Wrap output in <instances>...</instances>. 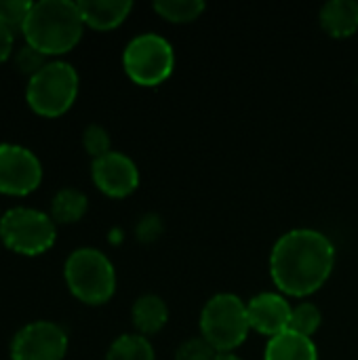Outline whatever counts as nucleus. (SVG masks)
I'll return each mask as SVG.
<instances>
[{"instance_id":"nucleus-1","label":"nucleus","mask_w":358,"mask_h":360,"mask_svg":"<svg viewBox=\"0 0 358 360\" xmlns=\"http://www.w3.org/2000/svg\"><path fill=\"white\" fill-rule=\"evenodd\" d=\"M335 247L319 230L295 228L283 234L270 253V276L283 295L306 297L331 276Z\"/></svg>"},{"instance_id":"nucleus-2","label":"nucleus","mask_w":358,"mask_h":360,"mask_svg":"<svg viewBox=\"0 0 358 360\" xmlns=\"http://www.w3.org/2000/svg\"><path fill=\"white\" fill-rule=\"evenodd\" d=\"M84 32V21L76 2L70 0H40L34 2L21 34L25 44L49 55H63L72 51Z\"/></svg>"},{"instance_id":"nucleus-3","label":"nucleus","mask_w":358,"mask_h":360,"mask_svg":"<svg viewBox=\"0 0 358 360\" xmlns=\"http://www.w3.org/2000/svg\"><path fill=\"white\" fill-rule=\"evenodd\" d=\"M63 276L70 293L87 306H101L110 302L116 291V270L112 262L91 247L70 253Z\"/></svg>"},{"instance_id":"nucleus-4","label":"nucleus","mask_w":358,"mask_h":360,"mask_svg":"<svg viewBox=\"0 0 358 360\" xmlns=\"http://www.w3.org/2000/svg\"><path fill=\"white\" fill-rule=\"evenodd\" d=\"M251 331L247 304L234 293L213 295L200 312V338L207 340L217 354H230L245 344Z\"/></svg>"},{"instance_id":"nucleus-5","label":"nucleus","mask_w":358,"mask_h":360,"mask_svg":"<svg viewBox=\"0 0 358 360\" xmlns=\"http://www.w3.org/2000/svg\"><path fill=\"white\" fill-rule=\"evenodd\" d=\"M78 95V74L65 61H49L36 76L27 80L25 99L32 112L44 118L65 114Z\"/></svg>"},{"instance_id":"nucleus-6","label":"nucleus","mask_w":358,"mask_h":360,"mask_svg":"<svg viewBox=\"0 0 358 360\" xmlns=\"http://www.w3.org/2000/svg\"><path fill=\"white\" fill-rule=\"evenodd\" d=\"M55 238L57 224L42 211L15 207L0 217V240L17 255H42L55 245Z\"/></svg>"},{"instance_id":"nucleus-7","label":"nucleus","mask_w":358,"mask_h":360,"mask_svg":"<svg viewBox=\"0 0 358 360\" xmlns=\"http://www.w3.org/2000/svg\"><path fill=\"white\" fill-rule=\"evenodd\" d=\"M122 68L135 84L158 86L173 74L175 68L173 44L154 32L139 34L124 46Z\"/></svg>"},{"instance_id":"nucleus-8","label":"nucleus","mask_w":358,"mask_h":360,"mask_svg":"<svg viewBox=\"0 0 358 360\" xmlns=\"http://www.w3.org/2000/svg\"><path fill=\"white\" fill-rule=\"evenodd\" d=\"M42 181V165L23 146L0 143V194L27 196Z\"/></svg>"},{"instance_id":"nucleus-9","label":"nucleus","mask_w":358,"mask_h":360,"mask_svg":"<svg viewBox=\"0 0 358 360\" xmlns=\"http://www.w3.org/2000/svg\"><path fill=\"white\" fill-rule=\"evenodd\" d=\"M68 352V333L51 321L25 325L11 344V360H63Z\"/></svg>"},{"instance_id":"nucleus-10","label":"nucleus","mask_w":358,"mask_h":360,"mask_svg":"<svg viewBox=\"0 0 358 360\" xmlns=\"http://www.w3.org/2000/svg\"><path fill=\"white\" fill-rule=\"evenodd\" d=\"M91 177L99 192L110 198H127L139 188V169L122 152H110L91 165Z\"/></svg>"},{"instance_id":"nucleus-11","label":"nucleus","mask_w":358,"mask_h":360,"mask_svg":"<svg viewBox=\"0 0 358 360\" xmlns=\"http://www.w3.org/2000/svg\"><path fill=\"white\" fill-rule=\"evenodd\" d=\"M291 310L293 306L281 293H260L247 304L251 329L270 340L289 331Z\"/></svg>"},{"instance_id":"nucleus-12","label":"nucleus","mask_w":358,"mask_h":360,"mask_svg":"<svg viewBox=\"0 0 358 360\" xmlns=\"http://www.w3.org/2000/svg\"><path fill=\"white\" fill-rule=\"evenodd\" d=\"M76 4L84 25L99 32L118 27L133 11L131 0H80Z\"/></svg>"},{"instance_id":"nucleus-13","label":"nucleus","mask_w":358,"mask_h":360,"mask_svg":"<svg viewBox=\"0 0 358 360\" xmlns=\"http://www.w3.org/2000/svg\"><path fill=\"white\" fill-rule=\"evenodd\" d=\"M131 321H133V327L137 329L139 335H143V338L156 335L169 323V308H167L165 300L158 295H152V293L141 295L133 304Z\"/></svg>"},{"instance_id":"nucleus-14","label":"nucleus","mask_w":358,"mask_h":360,"mask_svg":"<svg viewBox=\"0 0 358 360\" xmlns=\"http://www.w3.org/2000/svg\"><path fill=\"white\" fill-rule=\"evenodd\" d=\"M321 25L333 38H348L358 32V2L331 0L321 8Z\"/></svg>"},{"instance_id":"nucleus-15","label":"nucleus","mask_w":358,"mask_h":360,"mask_svg":"<svg viewBox=\"0 0 358 360\" xmlns=\"http://www.w3.org/2000/svg\"><path fill=\"white\" fill-rule=\"evenodd\" d=\"M264 360H319V350L310 338L285 331L268 342Z\"/></svg>"},{"instance_id":"nucleus-16","label":"nucleus","mask_w":358,"mask_h":360,"mask_svg":"<svg viewBox=\"0 0 358 360\" xmlns=\"http://www.w3.org/2000/svg\"><path fill=\"white\" fill-rule=\"evenodd\" d=\"M89 209V198L76 188L59 190L51 200V219L55 224H76L84 217Z\"/></svg>"},{"instance_id":"nucleus-17","label":"nucleus","mask_w":358,"mask_h":360,"mask_svg":"<svg viewBox=\"0 0 358 360\" xmlns=\"http://www.w3.org/2000/svg\"><path fill=\"white\" fill-rule=\"evenodd\" d=\"M106 360H156V354L148 338L139 333H127L112 342Z\"/></svg>"},{"instance_id":"nucleus-18","label":"nucleus","mask_w":358,"mask_h":360,"mask_svg":"<svg viewBox=\"0 0 358 360\" xmlns=\"http://www.w3.org/2000/svg\"><path fill=\"white\" fill-rule=\"evenodd\" d=\"M205 8L207 6L200 0H158V2H154V11L171 23H190V21L198 19Z\"/></svg>"},{"instance_id":"nucleus-19","label":"nucleus","mask_w":358,"mask_h":360,"mask_svg":"<svg viewBox=\"0 0 358 360\" xmlns=\"http://www.w3.org/2000/svg\"><path fill=\"white\" fill-rule=\"evenodd\" d=\"M321 325H323V314L314 304L304 302L300 306H293L291 321H289V331L312 340V335L321 329Z\"/></svg>"},{"instance_id":"nucleus-20","label":"nucleus","mask_w":358,"mask_h":360,"mask_svg":"<svg viewBox=\"0 0 358 360\" xmlns=\"http://www.w3.org/2000/svg\"><path fill=\"white\" fill-rule=\"evenodd\" d=\"M34 2L30 0H0V23L6 25L11 32L21 30Z\"/></svg>"},{"instance_id":"nucleus-21","label":"nucleus","mask_w":358,"mask_h":360,"mask_svg":"<svg viewBox=\"0 0 358 360\" xmlns=\"http://www.w3.org/2000/svg\"><path fill=\"white\" fill-rule=\"evenodd\" d=\"M82 146L87 150L89 156H93V160L106 156L112 152V139H110V133L99 127V124H89L82 133Z\"/></svg>"},{"instance_id":"nucleus-22","label":"nucleus","mask_w":358,"mask_h":360,"mask_svg":"<svg viewBox=\"0 0 358 360\" xmlns=\"http://www.w3.org/2000/svg\"><path fill=\"white\" fill-rule=\"evenodd\" d=\"M217 359V350L203 338H192L186 340L184 344H179L175 360H215Z\"/></svg>"},{"instance_id":"nucleus-23","label":"nucleus","mask_w":358,"mask_h":360,"mask_svg":"<svg viewBox=\"0 0 358 360\" xmlns=\"http://www.w3.org/2000/svg\"><path fill=\"white\" fill-rule=\"evenodd\" d=\"M46 57L42 55V53H38L36 49H32V46H23L19 53H17V68H19V72L21 74H25V76H36L44 65H46V61H44Z\"/></svg>"},{"instance_id":"nucleus-24","label":"nucleus","mask_w":358,"mask_h":360,"mask_svg":"<svg viewBox=\"0 0 358 360\" xmlns=\"http://www.w3.org/2000/svg\"><path fill=\"white\" fill-rule=\"evenodd\" d=\"M135 234L141 243H154L162 234V221L158 215H143L135 228Z\"/></svg>"},{"instance_id":"nucleus-25","label":"nucleus","mask_w":358,"mask_h":360,"mask_svg":"<svg viewBox=\"0 0 358 360\" xmlns=\"http://www.w3.org/2000/svg\"><path fill=\"white\" fill-rule=\"evenodd\" d=\"M13 42H15V38H13V32H11L6 25H2V23H0V63H4V61L11 57Z\"/></svg>"},{"instance_id":"nucleus-26","label":"nucleus","mask_w":358,"mask_h":360,"mask_svg":"<svg viewBox=\"0 0 358 360\" xmlns=\"http://www.w3.org/2000/svg\"><path fill=\"white\" fill-rule=\"evenodd\" d=\"M215 360H243V359H238L236 354H232V352H230V354H217V359Z\"/></svg>"}]
</instances>
